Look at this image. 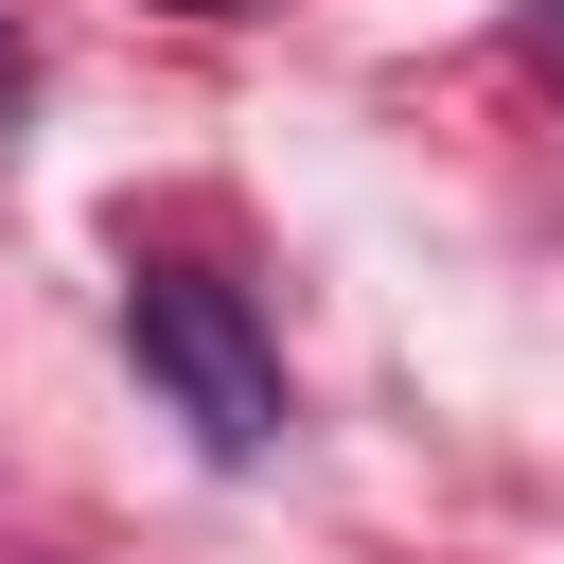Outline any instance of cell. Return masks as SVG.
<instances>
[{"mask_svg": "<svg viewBox=\"0 0 564 564\" xmlns=\"http://www.w3.org/2000/svg\"><path fill=\"white\" fill-rule=\"evenodd\" d=\"M176 18H264V0H176Z\"/></svg>", "mask_w": 564, "mask_h": 564, "instance_id": "7a4b0ae2", "label": "cell"}, {"mask_svg": "<svg viewBox=\"0 0 564 564\" xmlns=\"http://www.w3.org/2000/svg\"><path fill=\"white\" fill-rule=\"evenodd\" d=\"M0 88H18V35H0Z\"/></svg>", "mask_w": 564, "mask_h": 564, "instance_id": "3957f363", "label": "cell"}, {"mask_svg": "<svg viewBox=\"0 0 564 564\" xmlns=\"http://www.w3.org/2000/svg\"><path fill=\"white\" fill-rule=\"evenodd\" d=\"M123 352L159 370V405H176L212 458H264V441H282V352H264V317H247L229 282L141 264V282H123Z\"/></svg>", "mask_w": 564, "mask_h": 564, "instance_id": "6da1fadb", "label": "cell"}]
</instances>
